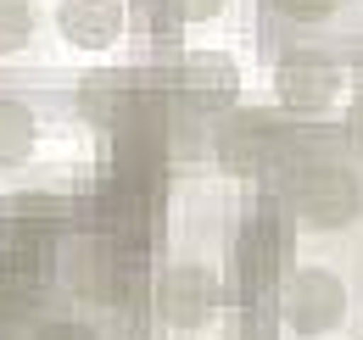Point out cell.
Returning <instances> with one entry per match:
<instances>
[{
	"instance_id": "obj_1",
	"label": "cell",
	"mask_w": 363,
	"mask_h": 340,
	"mask_svg": "<svg viewBox=\"0 0 363 340\" xmlns=\"http://www.w3.org/2000/svg\"><path fill=\"white\" fill-rule=\"evenodd\" d=\"M285 207L308 229H341L358 217L363 184L341 162H308V168H291V178H285Z\"/></svg>"
},
{
	"instance_id": "obj_2",
	"label": "cell",
	"mask_w": 363,
	"mask_h": 340,
	"mask_svg": "<svg viewBox=\"0 0 363 340\" xmlns=\"http://www.w3.org/2000/svg\"><path fill=\"white\" fill-rule=\"evenodd\" d=\"M279 312L302 340H324L347 324V285L330 268H291L279 279Z\"/></svg>"
},
{
	"instance_id": "obj_3",
	"label": "cell",
	"mask_w": 363,
	"mask_h": 340,
	"mask_svg": "<svg viewBox=\"0 0 363 340\" xmlns=\"http://www.w3.org/2000/svg\"><path fill=\"white\" fill-rule=\"evenodd\" d=\"M285 268H291V223H285V207L269 201L235 234V279H240L246 296H257V290L285 279Z\"/></svg>"
},
{
	"instance_id": "obj_4",
	"label": "cell",
	"mask_w": 363,
	"mask_h": 340,
	"mask_svg": "<svg viewBox=\"0 0 363 340\" xmlns=\"http://www.w3.org/2000/svg\"><path fill=\"white\" fill-rule=\"evenodd\" d=\"M285 128L274 123L269 112H235L224 128H218V140H213V151H218V162L229 173H240V178H257V173H269L279 162V151H285Z\"/></svg>"
},
{
	"instance_id": "obj_5",
	"label": "cell",
	"mask_w": 363,
	"mask_h": 340,
	"mask_svg": "<svg viewBox=\"0 0 363 340\" xmlns=\"http://www.w3.org/2000/svg\"><path fill=\"white\" fill-rule=\"evenodd\" d=\"M157 307L174 329H201L218 312V273L207 262H174L157 285Z\"/></svg>"
},
{
	"instance_id": "obj_6",
	"label": "cell",
	"mask_w": 363,
	"mask_h": 340,
	"mask_svg": "<svg viewBox=\"0 0 363 340\" xmlns=\"http://www.w3.org/2000/svg\"><path fill=\"white\" fill-rule=\"evenodd\" d=\"M235 95H240V73H235V62L218 56V50H196L179 67V101L190 112H207V118H213V112H229Z\"/></svg>"
},
{
	"instance_id": "obj_7",
	"label": "cell",
	"mask_w": 363,
	"mask_h": 340,
	"mask_svg": "<svg viewBox=\"0 0 363 340\" xmlns=\"http://www.w3.org/2000/svg\"><path fill=\"white\" fill-rule=\"evenodd\" d=\"M274 89H279V101L291 112H324L335 101V89H341V73H335V62L302 50V56H285L274 67Z\"/></svg>"
},
{
	"instance_id": "obj_8",
	"label": "cell",
	"mask_w": 363,
	"mask_h": 340,
	"mask_svg": "<svg viewBox=\"0 0 363 340\" xmlns=\"http://www.w3.org/2000/svg\"><path fill=\"white\" fill-rule=\"evenodd\" d=\"M56 28L79 50H106L123 34V0H62L56 6Z\"/></svg>"
},
{
	"instance_id": "obj_9",
	"label": "cell",
	"mask_w": 363,
	"mask_h": 340,
	"mask_svg": "<svg viewBox=\"0 0 363 340\" xmlns=\"http://www.w3.org/2000/svg\"><path fill=\"white\" fill-rule=\"evenodd\" d=\"M135 106H140L135 73H90V79L79 84V112H84L95 128H106V134H118V128L129 123Z\"/></svg>"
},
{
	"instance_id": "obj_10",
	"label": "cell",
	"mask_w": 363,
	"mask_h": 340,
	"mask_svg": "<svg viewBox=\"0 0 363 340\" xmlns=\"http://www.w3.org/2000/svg\"><path fill=\"white\" fill-rule=\"evenodd\" d=\"M50 268H56V234L28 229V223H6V229H0V273L40 279V285H45Z\"/></svg>"
},
{
	"instance_id": "obj_11",
	"label": "cell",
	"mask_w": 363,
	"mask_h": 340,
	"mask_svg": "<svg viewBox=\"0 0 363 340\" xmlns=\"http://www.w3.org/2000/svg\"><path fill=\"white\" fill-rule=\"evenodd\" d=\"M0 217H6V223H28V229L56 234L62 223H73V201H67V196H50V190H17V196L0 201Z\"/></svg>"
},
{
	"instance_id": "obj_12",
	"label": "cell",
	"mask_w": 363,
	"mask_h": 340,
	"mask_svg": "<svg viewBox=\"0 0 363 340\" xmlns=\"http://www.w3.org/2000/svg\"><path fill=\"white\" fill-rule=\"evenodd\" d=\"M34 112L23 106V101H6L0 95V168H17V162H28V151H34Z\"/></svg>"
},
{
	"instance_id": "obj_13",
	"label": "cell",
	"mask_w": 363,
	"mask_h": 340,
	"mask_svg": "<svg viewBox=\"0 0 363 340\" xmlns=\"http://www.w3.org/2000/svg\"><path fill=\"white\" fill-rule=\"evenodd\" d=\"M34 40V6L28 0H0V56H17Z\"/></svg>"
},
{
	"instance_id": "obj_14",
	"label": "cell",
	"mask_w": 363,
	"mask_h": 340,
	"mask_svg": "<svg viewBox=\"0 0 363 340\" xmlns=\"http://www.w3.org/2000/svg\"><path fill=\"white\" fill-rule=\"evenodd\" d=\"M269 6L285 17V23H324L341 0H269Z\"/></svg>"
},
{
	"instance_id": "obj_15",
	"label": "cell",
	"mask_w": 363,
	"mask_h": 340,
	"mask_svg": "<svg viewBox=\"0 0 363 340\" xmlns=\"http://www.w3.org/2000/svg\"><path fill=\"white\" fill-rule=\"evenodd\" d=\"M224 6L229 0H168V17H179V23H213Z\"/></svg>"
},
{
	"instance_id": "obj_16",
	"label": "cell",
	"mask_w": 363,
	"mask_h": 340,
	"mask_svg": "<svg viewBox=\"0 0 363 340\" xmlns=\"http://www.w3.org/2000/svg\"><path fill=\"white\" fill-rule=\"evenodd\" d=\"M34 340H95V335L84 329V324H45Z\"/></svg>"
},
{
	"instance_id": "obj_17",
	"label": "cell",
	"mask_w": 363,
	"mask_h": 340,
	"mask_svg": "<svg viewBox=\"0 0 363 340\" xmlns=\"http://www.w3.org/2000/svg\"><path fill=\"white\" fill-rule=\"evenodd\" d=\"M347 134L363 145V89H358V101H352V112H347Z\"/></svg>"
}]
</instances>
